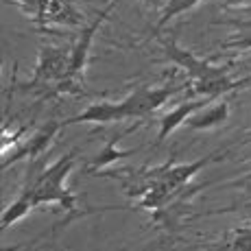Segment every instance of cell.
Masks as SVG:
<instances>
[{
    "label": "cell",
    "instance_id": "4fadbf2b",
    "mask_svg": "<svg viewBox=\"0 0 251 251\" xmlns=\"http://www.w3.org/2000/svg\"><path fill=\"white\" fill-rule=\"evenodd\" d=\"M221 48H223V50H251V35L227 40L221 44Z\"/></svg>",
    "mask_w": 251,
    "mask_h": 251
},
{
    "label": "cell",
    "instance_id": "9a60e30c",
    "mask_svg": "<svg viewBox=\"0 0 251 251\" xmlns=\"http://www.w3.org/2000/svg\"><path fill=\"white\" fill-rule=\"evenodd\" d=\"M251 0H223V7H249Z\"/></svg>",
    "mask_w": 251,
    "mask_h": 251
},
{
    "label": "cell",
    "instance_id": "277c9868",
    "mask_svg": "<svg viewBox=\"0 0 251 251\" xmlns=\"http://www.w3.org/2000/svg\"><path fill=\"white\" fill-rule=\"evenodd\" d=\"M28 18L40 33H52L55 24L79 26L85 24V16L75 7L72 0H11Z\"/></svg>",
    "mask_w": 251,
    "mask_h": 251
},
{
    "label": "cell",
    "instance_id": "3957f363",
    "mask_svg": "<svg viewBox=\"0 0 251 251\" xmlns=\"http://www.w3.org/2000/svg\"><path fill=\"white\" fill-rule=\"evenodd\" d=\"M118 4V0H109L107 7L94 18V22H90L88 26L81 31V35L76 37V42L70 46V66H68V75L66 79L61 81L59 85L55 88V92L50 94L52 96H59V94H81L79 85H81V76L85 72V66H88L90 59V48L92 42H94V35L99 33V28L105 24V20L109 18V13L114 11V7Z\"/></svg>",
    "mask_w": 251,
    "mask_h": 251
},
{
    "label": "cell",
    "instance_id": "ba28073f",
    "mask_svg": "<svg viewBox=\"0 0 251 251\" xmlns=\"http://www.w3.org/2000/svg\"><path fill=\"white\" fill-rule=\"evenodd\" d=\"M138 125H133V127H129V129H125V131H120L118 136H114V138H109L107 140V144L103 147V151H99L94 157H90L88 164H85V168H83V173L85 175H99L100 171H103L105 166H109V164H114V162H118V160H123V157H129V155H136V153L142 151V147H136V149H127V151H120L116 144L120 142L127 133H131L133 129H136Z\"/></svg>",
    "mask_w": 251,
    "mask_h": 251
},
{
    "label": "cell",
    "instance_id": "2e32d148",
    "mask_svg": "<svg viewBox=\"0 0 251 251\" xmlns=\"http://www.w3.org/2000/svg\"><path fill=\"white\" fill-rule=\"evenodd\" d=\"M249 179H251V173H249L247 177H245V179H238V181H234V183H245V181H249Z\"/></svg>",
    "mask_w": 251,
    "mask_h": 251
},
{
    "label": "cell",
    "instance_id": "8fae6325",
    "mask_svg": "<svg viewBox=\"0 0 251 251\" xmlns=\"http://www.w3.org/2000/svg\"><path fill=\"white\" fill-rule=\"evenodd\" d=\"M207 251H251V225L229 229L219 243H212Z\"/></svg>",
    "mask_w": 251,
    "mask_h": 251
},
{
    "label": "cell",
    "instance_id": "52a82bcc",
    "mask_svg": "<svg viewBox=\"0 0 251 251\" xmlns=\"http://www.w3.org/2000/svg\"><path fill=\"white\" fill-rule=\"evenodd\" d=\"M64 127H66V120H48V123H44L40 129L33 131V136L20 140V144L11 151V155L2 157V171H7L18 160H37V157H42L48 151L55 136Z\"/></svg>",
    "mask_w": 251,
    "mask_h": 251
},
{
    "label": "cell",
    "instance_id": "9c48e42d",
    "mask_svg": "<svg viewBox=\"0 0 251 251\" xmlns=\"http://www.w3.org/2000/svg\"><path fill=\"white\" fill-rule=\"evenodd\" d=\"M210 103V99H195V100H186V103L177 105L175 109H171L168 114H164L160 118V131H157V138H155V144L153 147H160V144L171 136L173 131L181 127V125L188 123L192 114H197L199 109H203L205 105Z\"/></svg>",
    "mask_w": 251,
    "mask_h": 251
},
{
    "label": "cell",
    "instance_id": "5bb4252c",
    "mask_svg": "<svg viewBox=\"0 0 251 251\" xmlns=\"http://www.w3.org/2000/svg\"><path fill=\"white\" fill-rule=\"evenodd\" d=\"M144 2H147L149 9H153V11H160V13H162V9L166 7L168 0H144Z\"/></svg>",
    "mask_w": 251,
    "mask_h": 251
},
{
    "label": "cell",
    "instance_id": "30bf717a",
    "mask_svg": "<svg viewBox=\"0 0 251 251\" xmlns=\"http://www.w3.org/2000/svg\"><path fill=\"white\" fill-rule=\"evenodd\" d=\"M227 118H229V105L225 103V100H219V103H214L212 107H207V109L203 107L197 114H192L190 118H188L186 127L195 129V131H203V129L219 127V125H223Z\"/></svg>",
    "mask_w": 251,
    "mask_h": 251
},
{
    "label": "cell",
    "instance_id": "e0dca14e",
    "mask_svg": "<svg viewBox=\"0 0 251 251\" xmlns=\"http://www.w3.org/2000/svg\"><path fill=\"white\" fill-rule=\"evenodd\" d=\"M28 251H40V247H33V249H28Z\"/></svg>",
    "mask_w": 251,
    "mask_h": 251
},
{
    "label": "cell",
    "instance_id": "6da1fadb",
    "mask_svg": "<svg viewBox=\"0 0 251 251\" xmlns=\"http://www.w3.org/2000/svg\"><path fill=\"white\" fill-rule=\"evenodd\" d=\"M76 155H79V149H72L52 164H46L44 155L37 157V160H28L26 177H24V183L20 188V195L13 203H9L2 210V221H0L2 229H9L18 221H22L28 212H33L35 207L44 203H57L68 212V219L52 227V236L59 227L68 225L70 221L90 214V212H76V195L70 192L66 186V179L75 168Z\"/></svg>",
    "mask_w": 251,
    "mask_h": 251
},
{
    "label": "cell",
    "instance_id": "7a4b0ae2",
    "mask_svg": "<svg viewBox=\"0 0 251 251\" xmlns=\"http://www.w3.org/2000/svg\"><path fill=\"white\" fill-rule=\"evenodd\" d=\"M164 55L168 61L181 68L188 75V83H190L192 92L199 99H219V96L234 92L238 88L251 83V76H245L240 81H234L229 76V66H214L212 59L205 57H197L192 50L177 44L175 37H164L162 40Z\"/></svg>",
    "mask_w": 251,
    "mask_h": 251
},
{
    "label": "cell",
    "instance_id": "5b68a950",
    "mask_svg": "<svg viewBox=\"0 0 251 251\" xmlns=\"http://www.w3.org/2000/svg\"><path fill=\"white\" fill-rule=\"evenodd\" d=\"M190 83L186 85H140L127 94L123 100L116 103V120L123 123V120H147L151 114H155L157 109L166 103L171 96H175L177 92H181L183 88H188Z\"/></svg>",
    "mask_w": 251,
    "mask_h": 251
},
{
    "label": "cell",
    "instance_id": "7c38bea8",
    "mask_svg": "<svg viewBox=\"0 0 251 251\" xmlns=\"http://www.w3.org/2000/svg\"><path fill=\"white\" fill-rule=\"evenodd\" d=\"M199 2H203V0H168L166 7L162 9L160 13V20H157V26H155V33L162 31V26H166L171 20H175L177 16H181V13L190 11V9H195Z\"/></svg>",
    "mask_w": 251,
    "mask_h": 251
},
{
    "label": "cell",
    "instance_id": "8992f818",
    "mask_svg": "<svg viewBox=\"0 0 251 251\" xmlns=\"http://www.w3.org/2000/svg\"><path fill=\"white\" fill-rule=\"evenodd\" d=\"M70 66V48L55 46V44H44L40 48V57H37L35 72L28 83L22 88L26 90H44L42 100L50 99L55 88L66 79Z\"/></svg>",
    "mask_w": 251,
    "mask_h": 251
}]
</instances>
